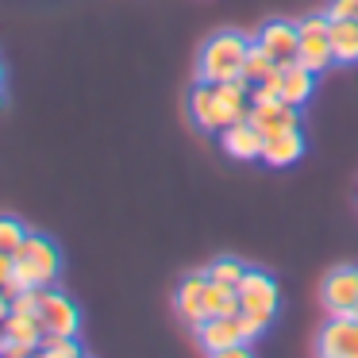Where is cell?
Segmentation results:
<instances>
[{"instance_id": "obj_14", "label": "cell", "mask_w": 358, "mask_h": 358, "mask_svg": "<svg viewBox=\"0 0 358 358\" xmlns=\"http://www.w3.org/2000/svg\"><path fill=\"white\" fill-rule=\"evenodd\" d=\"M193 331H196V343H201L208 355H212V350L247 343V339H243V331H239V324H235V316H212V320H204V324H196Z\"/></svg>"}, {"instance_id": "obj_21", "label": "cell", "mask_w": 358, "mask_h": 358, "mask_svg": "<svg viewBox=\"0 0 358 358\" xmlns=\"http://www.w3.org/2000/svg\"><path fill=\"white\" fill-rule=\"evenodd\" d=\"M262 101H281V66L258 85H250V104H262Z\"/></svg>"}, {"instance_id": "obj_22", "label": "cell", "mask_w": 358, "mask_h": 358, "mask_svg": "<svg viewBox=\"0 0 358 358\" xmlns=\"http://www.w3.org/2000/svg\"><path fill=\"white\" fill-rule=\"evenodd\" d=\"M235 324H239V331H243V339H247V343H250V339H258V335H262L266 327H270L262 316H250V312H243V308L235 312Z\"/></svg>"}, {"instance_id": "obj_4", "label": "cell", "mask_w": 358, "mask_h": 358, "mask_svg": "<svg viewBox=\"0 0 358 358\" xmlns=\"http://www.w3.org/2000/svg\"><path fill=\"white\" fill-rule=\"evenodd\" d=\"M327 31H331V20H327L324 12H316V16H304L301 24H296V62L308 66L312 73L327 70V66L335 62Z\"/></svg>"}, {"instance_id": "obj_26", "label": "cell", "mask_w": 358, "mask_h": 358, "mask_svg": "<svg viewBox=\"0 0 358 358\" xmlns=\"http://www.w3.org/2000/svg\"><path fill=\"white\" fill-rule=\"evenodd\" d=\"M8 312H12V301H8V293H4V289H0V324H4V320H8Z\"/></svg>"}, {"instance_id": "obj_20", "label": "cell", "mask_w": 358, "mask_h": 358, "mask_svg": "<svg viewBox=\"0 0 358 358\" xmlns=\"http://www.w3.org/2000/svg\"><path fill=\"white\" fill-rule=\"evenodd\" d=\"M27 235L31 231H27L16 216H0V255H16V250L24 247Z\"/></svg>"}, {"instance_id": "obj_18", "label": "cell", "mask_w": 358, "mask_h": 358, "mask_svg": "<svg viewBox=\"0 0 358 358\" xmlns=\"http://www.w3.org/2000/svg\"><path fill=\"white\" fill-rule=\"evenodd\" d=\"M278 70V62H273L270 55H266L262 47H258L255 39H250V50H247V62H243V78L250 81V85H258L262 78H270V73Z\"/></svg>"}, {"instance_id": "obj_27", "label": "cell", "mask_w": 358, "mask_h": 358, "mask_svg": "<svg viewBox=\"0 0 358 358\" xmlns=\"http://www.w3.org/2000/svg\"><path fill=\"white\" fill-rule=\"evenodd\" d=\"M31 358H66V355H58V350H47V347H39V355H31Z\"/></svg>"}, {"instance_id": "obj_8", "label": "cell", "mask_w": 358, "mask_h": 358, "mask_svg": "<svg viewBox=\"0 0 358 358\" xmlns=\"http://www.w3.org/2000/svg\"><path fill=\"white\" fill-rule=\"evenodd\" d=\"M39 324H43V335H78L81 312H78V304H73L66 293H43Z\"/></svg>"}, {"instance_id": "obj_2", "label": "cell", "mask_w": 358, "mask_h": 358, "mask_svg": "<svg viewBox=\"0 0 358 358\" xmlns=\"http://www.w3.org/2000/svg\"><path fill=\"white\" fill-rule=\"evenodd\" d=\"M62 273V255L47 235H27L24 247L12 255V281L4 293L16 296L20 289H47Z\"/></svg>"}, {"instance_id": "obj_28", "label": "cell", "mask_w": 358, "mask_h": 358, "mask_svg": "<svg viewBox=\"0 0 358 358\" xmlns=\"http://www.w3.org/2000/svg\"><path fill=\"white\" fill-rule=\"evenodd\" d=\"M0 93H4V62H0Z\"/></svg>"}, {"instance_id": "obj_19", "label": "cell", "mask_w": 358, "mask_h": 358, "mask_svg": "<svg viewBox=\"0 0 358 358\" xmlns=\"http://www.w3.org/2000/svg\"><path fill=\"white\" fill-rule=\"evenodd\" d=\"M204 273H208L212 281H220V285H231V289H239V281L247 278V266H243L239 258H216V262H212Z\"/></svg>"}, {"instance_id": "obj_25", "label": "cell", "mask_w": 358, "mask_h": 358, "mask_svg": "<svg viewBox=\"0 0 358 358\" xmlns=\"http://www.w3.org/2000/svg\"><path fill=\"white\" fill-rule=\"evenodd\" d=\"M12 281V255H0V289H8Z\"/></svg>"}, {"instance_id": "obj_6", "label": "cell", "mask_w": 358, "mask_h": 358, "mask_svg": "<svg viewBox=\"0 0 358 358\" xmlns=\"http://www.w3.org/2000/svg\"><path fill=\"white\" fill-rule=\"evenodd\" d=\"M320 301L327 316H350L358 304V266H335L320 285Z\"/></svg>"}, {"instance_id": "obj_11", "label": "cell", "mask_w": 358, "mask_h": 358, "mask_svg": "<svg viewBox=\"0 0 358 358\" xmlns=\"http://www.w3.org/2000/svg\"><path fill=\"white\" fill-rule=\"evenodd\" d=\"M204 293H208V273L196 270V273H185L178 285V296H173V308H178V316L185 320V324H201L208 312H204Z\"/></svg>"}, {"instance_id": "obj_24", "label": "cell", "mask_w": 358, "mask_h": 358, "mask_svg": "<svg viewBox=\"0 0 358 358\" xmlns=\"http://www.w3.org/2000/svg\"><path fill=\"white\" fill-rule=\"evenodd\" d=\"M208 358H255V355H250V347H247V343H239V347H224V350H212Z\"/></svg>"}, {"instance_id": "obj_23", "label": "cell", "mask_w": 358, "mask_h": 358, "mask_svg": "<svg viewBox=\"0 0 358 358\" xmlns=\"http://www.w3.org/2000/svg\"><path fill=\"white\" fill-rule=\"evenodd\" d=\"M324 16L327 20H358V0H331Z\"/></svg>"}, {"instance_id": "obj_29", "label": "cell", "mask_w": 358, "mask_h": 358, "mask_svg": "<svg viewBox=\"0 0 358 358\" xmlns=\"http://www.w3.org/2000/svg\"><path fill=\"white\" fill-rule=\"evenodd\" d=\"M350 316H355V320H358V304H355V312H350Z\"/></svg>"}, {"instance_id": "obj_7", "label": "cell", "mask_w": 358, "mask_h": 358, "mask_svg": "<svg viewBox=\"0 0 358 358\" xmlns=\"http://www.w3.org/2000/svg\"><path fill=\"white\" fill-rule=\"evenodd\" d=\"M316 358H358V320L331 316L316 335Z\"/></svg>"}, {"instance_id": "obj_3", "label": "cell", "mask_w": 358, "mask_h": 358, "mask_svg": "<svg viewBox=\"0 0 358 358\" xmlns=\"http://www.w3.org/2000/svg\"><path fill=\"white\" fill-rule=\"evenodd\" d=\"M247 50H250V39L243 31H216V35H208L204 47H201V58H196V81L220 85V81L243 78Z\"/></svg>"}, {"instance_id": "obj_13", "label": "cell", "mask_w": 358, "mask_h": 358, "mask_svg": "<svg viewBox=\"0 0 358 358\" xmlns=\"http://www.w3.org/2000/svg\"><path fill=\"white\" fill-rule=\"evenodd\" d=\"M301 155H304V135H301V127H289V131L266 135V143H262V162L273 166V170H281V166H293Z\"/></svg>"}, {"instance_id": "obj_15", "label": "cell", "mask_w": 358, "mask_h": 358, "mask_svg": "<svg viewBox=\"0 0 358 358\" xmlns=\"http://www.w3.org/2000/svg\"><path fill=\"white\" fill-rule=\"evenodd\" d=\"M316 93V73L301 62H285L281 66V101L293 104V108H304Z\"/></svg>"}, {"instance_id": "obj_16", "label": "cell", "mask_w": 358, "mask_h": 358, "mask_svg": "<svg viewBox=\"0 0 358 358\" xmlns=\"http://www.w3.org/2000/svg\"><path fill=\"white\" fill-rule=\"evenodd\" d=\"M331 58L339 66H350L358 62V20H331Z\"/></svg>"}, {"instance_id": "obj_5", "label": "cell", "mask_w": 358, "mask_h": 358, "mask_svg": "<svg viewBox=\"0 0 358 358\" xmlns=\"http://www.w3.org/2000/svg\"><path fill=\"white\" fill-rule=\"evenodd\" d=\"M235 293H239V308L250 312V316H262L266 324H270L281 308V289L266 270H247V278L239 281Z\"/></svg>"}, {"instance_id": "obj_17", "label": "cell", "mask_w": 358, "mask_h": 358, "mask_svg": "<svg viewBox=\"0 0 358 358\" xmlns=\"http://www.w3.org/2000/svg\"><path fill=\"white\" fill-rule=\"evenodd\" d=\"M4 335L16 343H27V347L39 350L43 343V324L39 316H24V312H8V320H4Z\"/></svg>"}, {"instance_id": "obj_10", "label": "cell", "mask_w": 358, "mask_h": 358, "mask_svg": "<svg viewBox=\"0 0 358 358\" xmlns=\"http://www.w3.org/2000/svg\"><path fill=\"white\" fill-rule=\"evenodd\" d=\"M262 143H266V135L258 131L250 120H239V124L220 131V147H224V155L235 158V162H255V158H262Z\"/></svg>"}, {"instance_id": "obj_12", "label": "cell", "mask_w": 358, "mask_h": 358, "mask_svg": "<svg viewBox=\"0 0 358 358\" xmlns=\"http://www.w3.org/2000/svg\"><path fill=\"white\" fill-rule=\"evenodd\" d=\"M247 120L262 135H278V131H289V127H301V108H293L285 101H262V104H250Z\"/></svg>"}, {"instance_id": "obj_9", "label": "cell", "mask_w": 358, "mask_h": 358, "mask_svg": "<svg viewBox=\"0 0 358 358\" xmlns=\"http://www.w3.org/2000/svg\"><path fill=\"white\" fill-rule=\"evenodd\" d=\"M255 43H258V47H262L278 66L296 62V24H289V20H266V24L258 27Z\"/></svg>"}, {"instance_id": "obj_1", "label": "cell", "mask_w": 358, "mask_h": 358, "mask_svg": "<svg viewBox=\"0 0 358 358\" xmlns=\"http://www.w3.org/2000/svg\"><path fill=\"white\" fill-rule=\"evenodd\" d=\"M250 116V81L235 78V81H220V85H208V81H196L189 89V120H193L201 131L220 135L224 127L239 124V120Z\"/></svg>"}]
</instances>
